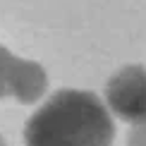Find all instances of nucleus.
Masks as SVG:
<instances>
[{"label":"nucleus","mask_w":146,"mask_h":146,"mask_svg":"<svg viewBox=\"0 0 146 146\" xmlns=\"http://www.w3.org/2000/svg\"><path fill=\"white\" fill-rule=\"evenodd\" d=\"M0 146H5V139H3V137H0Z\"/></svg>","instance_id":"423d86ee"},{"label":"nucleus","mask_w":146,"mask_h":146,"mask_svg":"<svg viewBox=\"0 0 146 146\" xmlns=\"http://www.w3.org/2000/svg\"><path fill=\"white\" fill-rule=\"evenodd\" d=\"M106 106L127 125L146 122V67L125 65L106 84Z\"/></svg>","instance_id":"f03ea898"},{"label":"nucleus","mask_w":146,"mask_h":146,"mask_svg":"<svg viewBox=\"0 0 146 146\" xmlns=\"http://www.w3.org/2000/svg\"><path fill=\"white\" fill-rule=\"evenodd\" d=\"M127 146H146V122L144 125H134L129 139H127Z\"/></svg>","instance_id":"39448f33"},{"label":"nucleus","mask_w":146,"mask_h":146,"mask_svg":"<svg viewBox=\"0 0 146 146\" xmlns=\"http://www.w3.org/2000/svg\"><path fill=\"white\" fill-rule=\"evenodd\" d=\"M113 113L94 91L60 89L24 125L27 146H113Z\"/></svg>","instance_id":"f257e3e1"},{"label":"nucleus","mask_w":146,"mask_h":146,"mask_svg":"<svg viewBox=\"0 0 146 146\" xmlns=\"http://www.w3.org/2000/svg\"><path fill=\"white\" fill-rule=\"evenodd\" d=\"M12 60H15V55H12L7 48L0 46V98H3V96H7V82H10Z\"/></svg>","instance_id":"20e7f679"},{"label":"nucleus","mask_w":146,"mask_h":146,"mask_svg":"<svg viewBox=\"0 0 146 146\" xmlns=\"http://www.w3.org/2000/svg\"><path fill=\"white\" fill-rule=\"evenodd\" d=\"M48 89V74L38 62L27 58H15L10 67V82H7V96L19 101L22 106H31L41 101Z\"/></svg>","instance_id":"7ed1b4c3"}]
</instances>
